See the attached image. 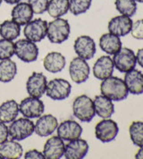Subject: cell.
<instances>
[{
  "mask_svg": "<svg viewBox=\"0 0 143 159\" xmlns=\"http://www.w3.org/2000/svg\"><path fill=\"white\" fill-rule=\"evenodd\" d=\"M100 91L101 95L107 97L112 101L124 100L129 94L124 80L114 76H110L102 80Z\"/></svg>",
  "mask_w": 143,
  "mask_h": 159,
  "instance_id": "cell-1",
  "label": "cell"
},
{
  "mask_svg": "<svg viewBox=\"0 0 143 159\" xmlns=\"http://www.w3.org/2000/svg\"><path fill=\"white\" fill-rule=\"evenodd\" d=\"M71 32L69 22L63 18H55L48 24L47 37L53 44H61L66 41Z\"/></svg>",
  "mask_w": 143,
  "mask_h": 159,
  "instance_id": "cell-2",
  "label": "cell"
},
{
  "mask_svg": "<svg viewBox=\"0 0 143 159\" xmlns=\"http://www.w3.org/2000/svg\"><path fill=\"white\" fill-rule=\"evenodd\" d=\"M72 112L81 122L90 123L96 115L93 100L87 95L79 96L72 103Z\"/></svg>",
  "mask_w": 143,
  "mask_h": 159,
  "instance_id": "cell-3",
  "label": "cell"
},
{
  "mask_svg": "<svg viewBox=\"0 0 143 159\" xmlns=\"http://www.w3.org/2000/svg\"><path fill=\"white\" fill-rule=\"evenodd\" d=\"M8 127V133L12 139L21 141L30 136H31L34 132V123L30 121V119L22 117L19 119H15Z\"/></svg>",
  "mask_w": 143,
  "mask_h": 159,
  "instance_id": "cell-4",
  "label": "cell"
},
{
  "mask_svg": "<svg viewBox=\"0 0 143 159\" xmlns=\"http://www.w3.org/2000/svg\"><path fill=\"white\" fill-rule=\"evenodd\" d=\"M72 85L68 80L61 78L51 80L47 84L46 94L53 100H64L71 94Z\"/></svg>",
  "mask_w": 143,
  "mask_h": 159,
  "instance_id": "cell-5",
  "label": "cell"
},
{
  "mask_svg": "<svg viewBox=\"0 0 143 159\" xmlns=\"http://www.w3.org/2000/svg\"><path fill=\"white\" fill-rule=\"evenodd\" d=\"M14 55L24 63H32L38 59L39 48L27 39H19L14 43Z\"/></svg>",
  "mask_w": 143,
  "mask_h": 159,
  "instance_id": "cell-6",
  "label": "cell"
},
{
  "mask_svg": "<svg viewBox=\"0 0 143 159\" xmlns=\"http://www.w3.org/2000/svg\"><path fill=\"white\" fill-rule=\"evenodd\" d=\"M114 66L120 72H128L135 68L137 65L135 53L127 48H122L114 55Z\"/></svg>",
  "mask_w": 143,
  "mask_h": 159,
  "instance_id": "cell-7",
  "label": "cell"
},
{
  "mask_svg": "<svg viewBox=\"0 0 143 159\" xmlns=\"http://www.w3.org/2000/svg\"><path fill=\"white\" fill-rule=\"evenodd\" d=\"M23 33L25 38L32 42H39L47 37L48 22L40 18L31 20L24 25Z\"/></svg>",
  "mask_w": 143,
  "mask_h": 159,
  "instance_id": "cell-8",
  "label": "cell"
},
{
  "mask_svg": "<svg viewBox=\"0 0 143 159\" xmlns=\"http://www.w3.org/2000/svg\"><path fill=\"white\" fill-rule=\"evenodd\" d=\"M119 131V127L114 121L107 118L97 123L95 127L96 138L103 143L113 141Z\"/></svg>",
  "mask_w": 143,
  "mask_h": 159,
  "instance_id": "cell-9",
  "label": "cell"
},
{
  "mask_svg": "<svg viewBox=\"0 0 143 159\" xmlns=\"http://www.w3.org/2000/svg\"><path fill=\"white\" fill-rule=\"evenodd\" d=\"M19 111L23 117L29 119L39 118L45 111V105L39 98L30 96L21 100L19 105Z\"/></svg>",
  "mask_w": 143,
  "mask_h": 159,
  "instance_id": "cell-10",
  "label": "cell"
},
{
  "mask_svg": "<svg viewBox=\"0 0 143 159\" xmlns=\"http://www.w3.org/2000/svg\"><path fill=\"white\" fill-rule=\"evenodd\" d=\"M90 68L87 60L81 57L73 58L69 65V74L72 80L77 84L85 82L90 77Z\"/></svg>",
  "mask_w": 143,
  "mask_h": 159,
  "instance_id": "cell-11",
  "label": "cell"
},
{
  "mask_svg": "<svg viewBox=\"0 0 143 159\" xmlns=\"http://www.w3.org/2000/svg\"><path fill=\"white\" fill-rule=\"evenodd\" d=\"M48 80L42 72H33L26 82V90L29 96L40 98L46 93Z\"/></svg>",
  "mask_w": 143,
  "mask_h": 159,
  "instance_id": "cell-12",
  "label": "cell"
},
{
  "mask_svg": "<svg viewBox=\"0 0 143 159\" xmlns=\"http://www.w3.org/2000/svg\"><path fill=\"white\" fill-rule=\"evenodd\" d=\"M73 48L79 57L90 60L96 54V44L92 38L87 35L79 36L73 45Z\"/></svg>",
  "mask_w": 143,
  "mask_h": 159,
  "instance_id": "cell-13",
  "label": "cell"
},
{
  "mask_svg": "<svg viewBox=\"0 0 143 159\" xmlns=\"http://www.w3.org/2000/svg\"><path fill=\"white\" fill-rule=\"evenodd\" d=\"M132 21L131 17L126 15H117L113 17L109 22L107 29L110 33L118 37H124L131 32L132 27Z\"/></svg>",
  "mask_w": 143,
  "mask_h": 159,
  "instance_id": "cell-14",
  "label": "cell"
},
{
  "mask_svg": "<svg viewBox=\"0 0 143 159\" xmlns=\"http://www.w3.org/2000/svg\"><path fill=\"white\" fill-rule=\"evenodd\" d=\"M58 126L57 117L53 115L40 116L34 124V132L39 137H48L55 132Z\"/></svg>",
  "mask_w": 143,
  "mask_h": 159,
  "instance_id": "cell-15",
  "label": "cell"
},
{
  "mask_svg": "<svg viewBox=\"0 0 143 159\" xmlns=\"http://www.w3.org/2000/svg\"><path fill=\"white\" fill-rule=\"evenodd\" d=\"M57 136L66 141L79 139L82 134L81 126L73 120H65L62 122L57 126Z\"/></svg>",
  "mask_w": 143,
  "mask_h": 159,
  "instance_id": "cell-16",
  "label": "cell"
},
{
  "mask_svg": "<svg viewBox=\"0 0 143 159\" xmlns=\"http://www.w3.org/2000/svg\"><path fill=\"white\" fill-rule=\"evenodd\" d=\"M89 151V144L85 139H76L65 145L64 156L66 159H82Z\"/></svg>",
  "mask_w": 143,
  "mask_h": 159,
  "instance_id": "cell-17",
  "label": "cell"
},
{
  "mask_svg": "<svg viewBox=\"0 0 143 159\" xmlns=\"http://www.w3.org/2000/svg\"><path fill=\"white\" fill-rule=\"evenodd\" d=\"M64 140L58 136L49 138L44 145L43 155L46 159H60L64 153Z\"/></svg>",
  "mask_w": 143,
  "mask_h": 159,
  "instance_id": "cell-18",
  "label": "cell"
},
{
  "mask_svg": "<svg viewBox=\"0 0 143 159\" xmlns=\"http://www.w3.org/2000/svg\"><path fill=\"white\" fill-rule=\"evenodd\" d=\"M114 69L113 59L109 56H103L99 58L93 65V75L98 80H103L112 76Z\"/></svg>",
  "mask_w": 143,
  "mask_h": 159,
  "instance_id": "cell-19",
  "label": "cell"
},
{
  "mask_svg": "<svg viewBox=\"0 0 143 159\" xmlns=\"http://www.w3.org/2000/svg\"><path fill=\"white\" fill-rule=\"evenodd\" d=\"M124 83L129 93L132 95H141L143 93V73L139 70H131L125 72Z\"/></svg>",
  "mask_w": 143,
  "mask_h": 159,
  "instance_id": "cell-20",
  "label": "cell"
},
{
  "mask_svg": "<svg viewBox=\"0 0 143 159\" xmlns=\"http://www.w3.org/2000/svg\"><path fill=\"white\" fill-rule=\"evenodd\" d=\"M34 13L30 6L26 2H19L17 3L12 10L11 16L12 20L17 22L19 25H25L30 21L32 20Z\"/></svg>",
  "mask_w": 143,
  "mask_h": 159,
  "instance_id": "cell-21",
  "label": "cell"
},
{
  "mask_svg": "<svg viewBox=\"0 0 143 159\" xmlns=\"http://www.w3.org/2000/svg\"><path fill=\"white\" fill-rule=\"evenodd\" d=\"M93 104H94L96 115H98L101 118L107 119L114 115V103L107 97H105L103 95L96 96L93 100Z\"/></svg>",
  "mask_w": 143,
  "mask_h": 159,
  "instance_id": "cell-22",
  "label": "cell"
},
{
  "mask_svg": "<svg viewBox=\"0 0 143 159\" xmlns=\"http://www.w3.org/2000/svg\"><path fill=\"white\" fill-rule=\"evenodd\" d=\"M66 65V59L59 52H50L44 59L43 65L48 72L57 73L61 72Z\"/></svg>",
  "mask_w": 143,
  "mask_h": 159,
  "instance_id": "cell-23",
  "label": "cell"
},
{
  "mask_svg": "<svg viewBox=\"0 0 143 159\" xmlns=\"http://www.w3.org/2000/svg\"><path fill=\"white\" fill-rule=\"evenodd\" d=\"M19 104L14 99L7 100L0 105V122L12 123L19 115Z\"/></svg>",
  "mask_w": 143,
  "mask_h": 159,
  "instance_id": "cell-24",
  "label": "cell"
},
{
  "mask_svg": "<svg viewBox=\"0 0 143 159\" xmlns=\"http://www.w3.org/2000/svg\"><path fill=\"white\" fill-rule=\"evenodd\" d=\"M23 153L22 147L17 140H6L0 144V157L6 159L21 158Z\"/></svg>",
  "mask_w": 143,
  "mask_h": 159,
  "instance_id": "cell-25",
  "label": "cell"
},
{
  "mask_svg": "<svg viewBox=\"0 0 143 159\" xmlns=\"http://www.w3.org/2000/svg\"><path fill=\"white\" fill-rule=\"evenodd\" d=\"M99 47L101 50L108 55H114L122 48L120 37L112 33H105L99 39Z\"/></svg>",
  "mask_w": 143,
  "mask_h": 159,
  "instance_id": "cell-26",
  "label": "cell"
},
{
  "mask_svg": "<svg viewBox=\"0 0 143 159\" xmlns=\"http://www.w3.org/2000/svg\"><path fill=\"white\" fill-rule=\"evenodd\" d=\"M21 34V25L14 20H6L0 24V36L2 39L14 40Z\"/></svg>",
  "mask_w": 143,
  "mask_h": 159,
  "instance_id": "cell-27",
  "label": "cell"
},
{
  "mask_svg": "<svg viewBox=\"0 0 143 159\" xmlns=\"http://www.w3.org/2000/svg\"><path fill=\"white\" fill-rule=\"evenodd\" d=\"M17 74V65L10 58L1 60L0 62V81L10 82Z\"/></svg>",
  "mask_w": 143,
  "mask_h": 159,
  "instance_id": "cell-28",
  "label": "cell"
},
{
  "mask_svg": "<svg viewBox=\"0 0 143 159\" xmlns=\"http://www.w3.org/2000/svg\"><path fill=\"white\" fill-rule=\"evenodd\" d=\"M69 11V0H49L47 12L53 18H60Z\"/></svg>",
  "mask_w": 143,
  "mask_h": 159,
  "instance_id": "cell-29",
  "label": "cell"
},
{
  "mask_svg": "<svg viewBox=\"0 0 143 159\" xmlns=\"http://www.w3.org/2000/svg\"><path fill=\"white\" fill-rule=\"evenodd\" d=\"M129 133L133 144L140 148L143 147V122H132L129 127Z\"/></svg>",
  "mask_w": 143,
  "mask_h": 159,
  "instance_id": "cell-30",
  "label": "cell"
},
{
  "mask_svg": "<svg viewBox=\"0 0 143 159\" xmlns=\"http://www.w3.org/2000/svg\"><path fill=\"white\" fill-rule=\"evenodd\" d=\"M116 10L121 15L131 17L137 12V2L135 0H115Z\"/></svg>",
  "mask_w": 143,
  "mask_h": 159,
  "instance_id": "cell-31",
  "label": "cell"
},
{
  "mask_svg": "<svg viewBox=\"0 0 143 159\" xmlns=\"http://www.w3.org/2000/svg\"><path fill=\"white\" fill-rule=\"evenodd\" d=\"M92 0H69V11L73 15L86 13L91 6Z\"/></svg>",
  "mask_w": 143,
  "mask_h": 159,
  "instance_id": "cell-32",
  "label": "cell"
},
{
  "mask_svg": "<svg viewBox=\"0 0 143 159\" xmlns=\"http://www.w3.org/2000/svg\"><path fill=\"white\" fill-rule=\"evenodd\" d=\"M14 55V43L12 40L0 39V60L11 58Z\"/></svg>",
  "mask_w": 143,
  "mask_h": 159,
  "instance_id": "cell-33",
  "label": "cell"
},
{
  "mask_svg": "<svg viewBox=\"0 0 143 159\" xmlns=\"http://www.w3.org/2000/svg\"><path fill=\"white\" fill-rule=\"evenodd\" d=\"M49 0H28V4L30 6L34 15H42L47 12Z\"/></svg>",
  "mask_w": 143,
  "mask_h": 159,
  "instance_id": "cell-34",
  "label": "cell"
},
{
  "mask_svg": "<svg viewBox=\"0 0 143 159\" xmlns=\"http://www.w3.org/2000/svg\"><path fill=\"white\" fill-rule=\"evenodd\" d=\"M131 33L136 39H143V19H140L132 23Z\"/></svg>",
  "mask_w": 143,
  "mask_h": 159,
  "instance_id": "cell-35",
  "label": "cell"
},
{
  "mask_svg": "<svg viewBox=\"0 0 143 159\" xmlns=\"http://www.w3.org/2000/svg\"><path fill=\"white\" fill-rule=\"evenodd\" d=\"M25 159H45L43 153L37 149H30L24 154Z\"/></svg>",
  "mask_w": 143,
  "mask_h": 159,
  "instance_id": "cell-36",
  "label": "cell"
},
{
  "mask_svg": "<svg viewBox=\"0 0 143 159\" xmlns=\"http://www.w3.org/2000/svg\"><path fill=\"white\" fill-rule=\"evenodd\" d=\"M9 136L8 133V127L7 126V123L0 122V144L7 140Z\"/></svg>",
  "mask_w": 143,
  "mask_h": 159,
  "instance_id": "cell-37",
  "label": "cell"
},
{
  "mask_svg": "<svg viewBox=\"0 0 143 159\" xmlns=\"http://www.w3.org/2000/svg\"><path fill=\"white\" fill-rule=\"evenodd\" d=\"M136 60H137V64L141 65V67L143 68V48L139 49L136 55Z\"/></svg>",
  "mask_w": 143,
  "mask_h": 159,
  "instance_id": "cell-38",
  "label": "cell"
},
{
  "mask_svg": "<svg viewBox=\"0 0 143 159\" xmlns=\"http://www.w3.org/2000/svg\"><path fill=\"white\" fill-rule=\"evenodd\" d=\"M135 158L137 159H143V147H141L139 151L136 153Z\"/></svg>",
  "mask_w": 143,
  "mask_h": 159,
  "instance_id": "cell-39",
  "label": "cell"
},
{
  "mask_svg": "<svg viewBox=\"0 0 143 159\" xmlns=\"http://www.w3.org/2000/svg\"><path fill=\"white\" fill-rule=\"evenodd\" d=\"M4 1L9 5H16L17 3L21 2V0H4Z\"/></svg>",
  "mask_w": 143,
  "mask_h": 159,
  "instance_id": "cell-40",
  "label": "cell"
},
{
  "mask_svg": "<svg viewBox=\"0 0 143 159\" xmlns=\"http://www.w3.org/2000/svg\"><path fill=\"white\" fill-rule=\"evenodd\" d=\"M136 2H139V3H143V0H135Z\"/></svg>",
  "mask_w": 143,
  "mask_h": 159,
  "instance_id": "cell-41",
  "label": "cell"
},
{
  "mask_svg": "<svg viewBox=\"0 0 143 159\" xmlns=\"http://www.w3.org/2000/svg\"><path fill=\"white\" fill-rule=\"evenodd\" d=\"M2 1H3V0H0V6H1V4H2Z\"/></svg>",
  "mask_w": 143,
  "mask_h": 159,
  "instance_id": "cell-42",
  "label": "cell"
}]
</instances>
